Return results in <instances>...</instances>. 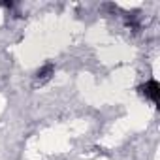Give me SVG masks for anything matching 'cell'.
Listing matches in <instances>:
<instances>
[{"label":"cell","instance_id":"7a4b0ae2","mask_svg":"<svg viewBox=\"0 0 160 160\" xmlns=\"http://www.w3.org/2000/svg\"><path fill=\"white\" fill-rule=\"evenodd\" d=\"M53 72V68L51 66H45L42 72H38V79H40V81H45V79H49V73Z\"/></svg>","mask_w":160,"mask_h":160},{"label":"cell","instance_id":"6da1fadb","mask_svg":"<svg viewBox=\"0 0 160 160\" xmlns=\"http://www.w3.org/2000/svg\"><path fill=\"white\" fill-rule=\"evenodd\" d=\"M143 89H145V96H149L152 102H158V83L156 81H149Z\"/></svg>","mask_w":160,"mask_h":160}]
</instances>
